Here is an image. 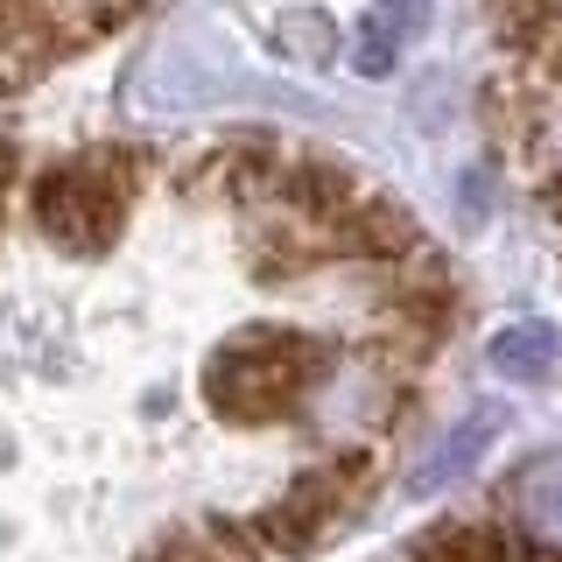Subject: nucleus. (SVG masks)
Listing matches in <instances>:
<instances>
[{"label": "nucleus", "mask_w": 562, "mask_h": 562, "mask_svg": "<svg viewBox=\"0 0 562 562\" xmlns=\"http://www.w3.org/2000/svg\"><path fill=\"white\" fill-rule=\"evenodd\" d=\"M492 373L499 380H549L555 366V330L549 324H506L499 338H492Z\"/></svg>", "instance_id": "obj_6"}, {"label": "nucleus", "mask_w": 562, "mask_h": 562, "mask_svg": "<svg viewBox=\"0 0 562 562\" xmlns=\"http://www.w3.org/2000/svg\"><path fill=\"white\" fill-rule=\"evenodd\" d=\"M535 562H562V549H549V555H535Z\"/></svg>", "instance_id": "obj_11"}, {"label": "nucleus", "mask_w": 562, "mask_h": 562, "mask_svg": "<svg viewBox=\"0 0 562 562\" xmlns=\"http://www.w3.org/2000/svg\"><path fill=\"white\" fill-rule=\"evenodd\" d=\"M506 506L541 549H562V450L527 457V464L506 479Z\"/></svg>", "instance_id": "obj_4"}, {"label": "nucleus", "mask_w": 562, "mask_h": 562, "mask_svg": "<svg viewBox=\"0 0 562 562\" xmlns=\"http://www.w3.org/2000/svg\"><path fill=\"white\" fill-rule=\"evenodd\" d=\"M345 514H351L345 492L330 485L324 471H303V479L281 492L274 506H260V514H254V535H260V549H268V562H295V555H310Z\"/></svg>", "instance_id": "obj_3"}, {"label": "nucleus", "mask_w": 562, "mask_h": 562, "mask_svg": "<svg viewBox=\"0 0 562 562\" xmlns=\"http://www.w3.org/2000/svg\"><path fill=\"white\" fill-rule=\"evenodd\" d=\"M140 176H148V155L120 148V140L43 169L35 190H29L43 239L64 246V254H105V246L120 239V225H127V204H134Z\"/></svg>", "instance_id": "obj_2"}, {"label": "nucleus", "mask_w": 562, "mask_h": 562, "mask_svg": "<svg viewBox=\"0 0 562 562\" xmlns=\"http://www.w3.org/2000/svg\"><path fill=\"white\" fill-rule=\"evenodd\" d=\"M386 14H394V29H408L415 14H422V0H386Z\"/></svg>", "instance_id": "obj_10"}, {"label": "nucleus", "mask_w": 562, "mask_h": 562, "mask_svg": "<svg viewBox=\"0 0 562 562\" xmlns=\"http://www.w3.org/2000/svg\"><path fill=\"white\" fill-rule=\"evenodd\" d=\"M492 429H499V408H479V415H464V429H457L450 443H443V457L415 471V492H429V485H450L457 471H471V457H479V443H485Z\"/></svg>", "instance_id": "obj_8"}, {"label": "nucleus", "mask_w": 562, "mask_h": 562, "mask_svg": "<svg viewBox=\"0 0 562 562\" xmlns=\"http://www.w3.org/2000/svg\"><path fill=\"white\" fill-rule=\"evenodd\" d=\"M338 345L310 338V330H239L204 359V401L211 415L239 422H289L303 408V394L330 373Z\"/></svg>", "instance_id": "obj_1"}, {"label": "nucleus", "mask_w": 562, "mask_h": 562, "mask_svg": "<svg viewBox=\"0 0 562 562\" xmlns=\"http://www.w3.org/2000/svg\"><path fill=\"white\" fill-rule=\"evenodd\" d=\"M408 562H520V549L499 520H436Z\"/></svg>", "instance_id": "obj_5"}, {"label": "nucleus", "mask_w": 562, "mask_h": 562, "mask_svg": "<svg viewBox=\"0 0 562 562\" xmlns=\"http://www.w3.org/2000/svg\"><path fill=\"white\" fill-rule=\"evenodd\" d=\"M274 49L295 57V64H330L338 57V29H330V14H316V8H289L274 22Z\"/></svg>", "instance_id": "obj_7"}, {"label": "nucleus", "mask_w": 562, "mask_h": 562, "mask_svg": "<svg viewBox=\"0 0 562 562\" xmlns=\"http://www.w3.org/2000/svg\"><path fill=\"white\" fill-rule=\"evenodd\" d=\"M351 64H359V70H373V78H380V70H394V35H373V29H366V43H359V57H351Z\"/></svg>", "instance_id": "obj_9"}]
</instances>
